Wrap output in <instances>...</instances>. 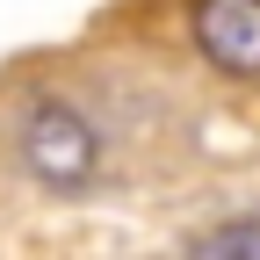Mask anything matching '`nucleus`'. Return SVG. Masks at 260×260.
I'll return each mask as SVG.
<instances>
[{
    "instance_id": "obj_3",
    "label": "nucleus",
    "mask_w": 260,
    "mask_h": 260,
    "mask_svg": "<svg viewBox=\"0 0 260 260\" xmlns=\"http://www.w3.org/2000/svg\"><path fill=\"white\" fill-rule=\"evenodd\" d=\"M188 253H203V260H224V253H253L260 260V224H217V232H195Z\"/></svg>"
},
{
    "instance_id": "obj_2",
    "label": "nucleus",
    "mask_w": 260,
    "mask_h": 260,
    "mask_svg": "<svg viewBox=\"0 0 260 260\" xmlns=\"http://www.w3.org/2000/svg\"><path fill=\"white\" fill-rule=\"evenodd\" d=\"M188 37L224 80H260V0H195Z\"/></svg>"
},
{
    "instance_id": "obj_1",
    "label": "nucleus",
    "mask_w": 260,
    "mask_h": 260,
    "mask_svg": "<svg viewBox=\"0 0 260 260\" xmlns=\"http://www.w3.org/2000/svg\"><path fill=\"white\" fill-rule=\"evenodd\" d=\"M15 159L22 174L51 188V195H87L102 181V130H94L73 102H29L22 123H15Z\"/></svg>"
}]
</instances>
